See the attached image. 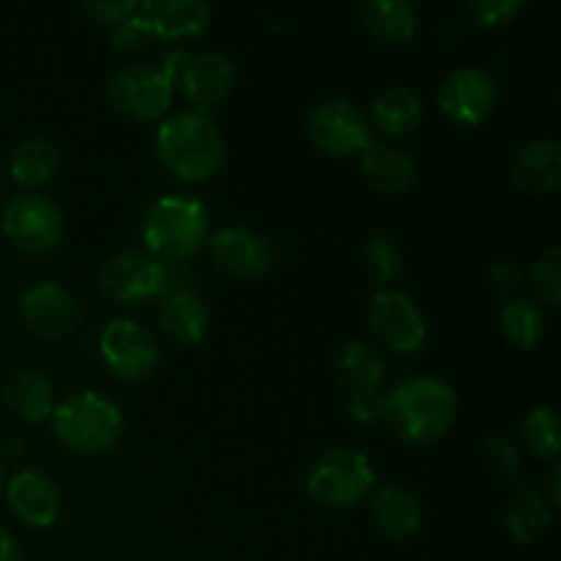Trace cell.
Wrapping results in <instances>:
<instances>
[{
  "mask_svg": "<svg viewBox=\"0 0 561 561\" xmlns=\"http://www.w3.org/2000/svg\"><path fill=\"white\" fill-rule=\"evenodd\" d=\"M373 121H376L378 131L387 137H409L425 121V102L420 93L409 85H389L373 99Z\"/></svg>",
  "mask_w": 561,
  "mask_h": 561,
  "instance_id": "23",
  "label": "cell"
},
{
  "mask_svg": "<svg viewBox=\"0 0 561 561\" xmlns=\"http://www.w3.org/2000/svg\"><path fill=\"white\" fill-rule=\"evenodd\" d=\"M99 351L113 373L121 381H146L159 365V345L151 337L146 327H140L131 318H113L107 327L102 329L99 337Z\"/></svg>",
  "mask_w": 561,
  "mask_h": 561,
  "instance_id": "10",
  "label": "cell"
},
{
  "mask_svg": "<svg viewBox=\"0 0 561 561\" xmlns=\"http://www.w3.org/2000/svg\"><path fill=\"white\" fill-rule=\"evenodd\" d=\"M3 488H5V477H3V469H0V493H3Z\"/></svg>",
  "mask_w": 561,
  "mask_h": 561,
  "instance_id": "41",
  "label": "cell"
},
{
  "mask_svg": "<svg viewBox=\"0 0 561 561\" xmlns=\"http://www.w3.org/2000/svg\"><path fill=\"white\" fill-rule=\"evenodd\" d=\"M345 409L354 416L359 425H378L383 422V409H387V394L373 392V394H359V398L345 400Z\"/></svg>",
  "mask_w": 561,
  "mask_h": 561,
  "instance_id": "37",
  "label": "cell"
},
{
  "mask_svg": "<svg viewBox=\"0 0 561 561\" xmlns=\"http://www.w3.org/2000/svg\"><path fill=\"white\" fill-rule=\"evenodd\" d=\"M356 16L373 38L383 44H403L416 33V9L403 0H370L356 3Z\"/></svg>",
  "mask_w": 561,
  "mask_h": 561,
  "instance_id": "26",
  "label": "cell"
},
{
  "mask_svg": "<svg viewBox=\"0 0 561 561\" xmlns=\"http://www.w3.org/2000/svg\"><path fill=\"white\" fill-rule=\"evenodd\" d=\"M190 58H192V53H186V49H173V53H168V58H164L162 69H159V71L168 77L170 85H173V88H179V82H181V77H184Z\"/></svg>",
  "mask_w": 561,
  "mask_h": 561,
  "instance_id": "38",
  "label": "cell"
},
{
  "mask_svg": "<svg viewBox=\"0 0 561 561\" xmlns=\"http://www.w3.org/2000/svg\"><path fill=\"white\" fill-rule=\"evenodd\" d=\"M403 247L398 244V239L387 233L373 236L365 244V266L370 272V277L376 279L378 285H392L394 279L403 272Z\"/></svg>",
  "mask_w": 561,
  "mask_h": 561,
  "instance_id": "30",
  "label": "cell"
},
{
  "mask_svg": "<svg viewBox=\"0 0 561 561\" xmlns=\"http://www.w3.org/2000/svg\"><path fill=\"white\" fill-rule=\"evenodd\" d=\"M99 285L115 305H148V301H162L170 290V268L148 252L126 250L104 263Z\"/></svg>",
  "mask_w": 561,
  "mask_h": 561,
  "instance_id": "6",
  "label": "cell"
},
{
  "mask_svg": "<svg viewBox=\"0 0 561 561\" xmlns=\"http://www.w3.org/2000/svg\"><path fill=\"white\" fill-rule=\"evenodd\" d=\"M373 524L389 540H409L422 526V504L405 488H383L373 499Z\"/></svg>",
  "mask_w": 561,
  "mask_h": 561,
  "instance_id": "25",
  "label": "cell"
},
{
  "mask_svg": "<svg viewBox=\"0 0 561 561\" xmlns=\"http://www.w3.org/2000/svg\"><path fill=\"white\" fill-rule=\"evenodd\" d=\"M173 91L168 77L151 66H126L115 71L107 82V99L118 113L129 118L151 124V121L164 118Z\"/></svg>",
  "mask_w": 561,
  "mask_h": 561,
  "instance_id": "11",
  "label": "cell"
},
{
  "mask_svg": "<svg viewBox=\"0 0 561 561\" xmlns=\"http://www.w3.org/2000/svg\"><path fill=\"white\" fill-rule=\"evenodd\" d=\"M387 365L383 356L365 340H351L343 345L337 356V381L345 392V400L359 398V394L381 392Z\"/></svg>",
  "mask_w": 561,
  "mask_h": 561,
  "instance_id": "22",
  "label": "cell"
},
{
  "mask_svg": "<svg viewBox=\"0 0 561 561\" xmlns=\"http://www.w3.org/2000/svg\"><path fill=\"white\" fill-rule=\"evenodd\" d=\"M458 420V394L453 383L436 376H416L387 394L383 425L405 444L438 442Z\"/></svg>",
  "mask_w": 561,
  "mask_h": 561,
  "instance_id": "1",
  "label": "cell"
},
{
  "mask_svg": "<svg viewBox=\"0 0 561 561\" xmlns=\"http://www.w3.org/2000/svg\"><path fill=\"white\" fill-rule=\"evenodd\" d=\"M0 561H22L20 542H16L5 529H0Z\"/></svg>",
  "mask_w": 561,
  "mask_h": 561,
  "instance_id": "39",
  "label": "cell"
},
{
  "mask_svg": "<svg viewBox=\"0 0 561 561\" xmlns=\"http://www.w3.org/2000/svg\"><path fill=\"white\" fill-rule=\"evenodd\" d=\"M376 488L370 458L356 449H329L307 471V493L332 510H351Z\"/></svg>",
  "mask_w": 561,
  "mask_h": 561,
  "instance_id": "5",
  "label": "cell"
},
{
  "mask_svg": "<svg viewBox=\"0 0 561 561\" xmlns=\"http://www.w3.org/2000/svg\"><path fill=\"white\" fill-rule=\"evenodd\" d=\"M529 9V0H477V3H469V14L482 27L507 25V22L520 20Z\"/></svg>",
  "mask_w": 561,
  "mask_h": 561,
  "instance_id": "32",
  "label": "cell"
},
{
  "mask_svg": "<svg viewBox=\"0 0 561 561\" xmlns=\"http://www.w3.org/2000/svg\"><path fill=\"white\" fill-rule=\"evenodd\" d=\"M137 14L153 33V38H192L211 25V9L203 0H146Z\"/></svg>",
  "mask_w": 561,
  "mask_h": 561,
  "instance_id": "18",
  "label": "cell"
},
{
  "mask_svg": "<svg viewBox=\"0 0 561 561\" xmlns=\"http://www.w3.org/2000/svg\"><path fill=\"white\" fill-rule=\"evenodd\" d=\"M53 431L64 447L77 455H104L124 436V414L99 392L69 394L53 411Z\"/></svg>",
  "mask_w": 561,
  "mask_h": 561,
  "instance_id": "4",
  "label": "cell"
},
{
  "mask_svg": "<svg viewBox=\"0 0 561 561\" xmlns=\"http://www.w3.org/2000/svg\"><path fill=\"white\" fill-rule=\"evenodd\" d=\"M140 3L137 0H91V3L82 5L88 16H93L96 22H104V25H118V22L129 20L131 14H137Z\"/></svg>",
  "mask_w": 561,
  "mask_h": 561,
  "instance_id": "35",
  "label": "cell"
},
{
  "mask_svg": "<svg viewBox=\"0 0 561 561\" xmlns=\"http://www.w3.org/2000/svg\"><path fill=\"white\" fill-rule=\"evenodd\" d=\"M559 482H561V469H559V466H553V471H551V499H548V502H551V507H557V504L561 502Z\"/></svg>",
  "mask_w": 561,
  "mask_h": 561,
  "instance_id": "40",
  "label": "cell"
},
{
  "mask_svg": "<svg viewBox=\"0 0 561 561\" xmlns=\"http://www.w3.org/2000/svg\"><path fill=\"white\" fill-rule=\"evenodd\" d=\"M513 184L524 195L546 197L561 186V146L551 137L526 142L513 159Z\"/></svg>",
  "mask_w": 561,
  "mask_h": 561,
  "instance_id": "17",
  "label": "cell"
},
{
  "mask_svg": "<svg viewBox=\"0 0 561 561\" xmlns=\"http://www.w3.org/2000/svg\"><path fill=\"white\" fill-rule=\"evenodd\" d=\"M526 283H529L531 294H535L542 305L548 307L559 305L561 301V247L559 244L548 247V250L537 257L529 277H526Z\"/></svg>",
  "mask_w": 561,
  "mask_h": 561,
  "instance_id": "31",
  "label": "cell"
},
{
  "mask_svg": "<svg viewBox=\"0 0 561 561\" xmlns=\"http://www.w3.org/2000/svg\"><path fill=\"white\" fill-rule=\"evenodd\" d=\"M110 42H113L115 53L121 55L140 53V49H146L148 44L153 42V33L148 31V25L142 22L140 14H131L129 20L113 25V31H110Z\"/></svg>",
  "mask_w": 561,
  "mask_h": 561,
  "instance_id": "34",
  "label": "cell"
},
{
  "mask_svg": "<svg viewBox=\"0 0 561 561\" xmlns=\"http://www.w3.org/2000/svg\"><path fill=\"white\" fill-rule=\"evenodd\" d=\"M208 307L192 290H168L159 307V327L173 343L197 345L208 332Z\"/></svg>",
  "mask_w": 561,
  "mask_h": 561,
  "instance_id": "21",
  "label": "cell"
},
{
  "mask_svg": "<svg viewBox=\"0 0 561 561\" xmlns=\"http://www.w3.org/2000/svg\"><path fill=\"white\" fill-rule=\"evenodd\" d=\"M480 453L488 469L496 471V474L513 477L520 469V449L507 436H488Z\"/></svg>",
  "mask_w": 561,
  "mask_h": 561,
  "instance_id": "33",
  "label": "cell"
},
{
  "mask_svg": "<svg viewBox=\"0 0 561 561\" xmlns=\"http://www.w3.org/2000/svg\"><path fill=\"white\" fill-rule=\"evenodd\" d=\"M146 252L162 263L190 261L208 241V211L186 195H162L148 206L142 219Z\"/></svg>",
  "mask_w": 561,
  "mask_h": 561,
  "instance_id": "3",
  "label": "cell"
},
{
  "mask_svg": "<svg viewBox=\"0 0 561 561\" xmlns=\"http://www.w3.org/2000/svg\"><path fill=\"white\" fill-rule=\"evenodd\" d=\"M214 266L230 279L252 283L272 268V247L250 228H219L206 241Z\"/></svg>",
  "mask_w": 561,
  "mask_h": 561,
  "instance_id": "14",
  "label": "cell"
},
{
  "mask_svg": "<svg viewBox=\"0 0 561 561\" xmlns=\"http://www.w3.org/2000/svg\"><path fill=\"white\" fill-rule=\"evenodd\" d=\"M233 85L236 69L230 64V58H225L222 53L192 55L184 77L179 82V88L184 91V96L190 99L197 113H206V110L222 104L233 93Z\"/></svg>",
  "mask_w": 561,
  "mask_h": 561,
  "instance_id": "16",
  "label": "cell"
},
{
  "mask_svg": "<svg viewBox=\"0 0 561 561\" xmlns=\"http://www.w3.org/2000/svg\"><path fill=\"white\" fill-rule=\"evenodd\" d=\"M307 137L327 157H354L373 146L370 124L354 102L329 99L307 115Z\"/></svg>",
  "mask_w": 561,
  "mask_h": 561,
  "instance_id": "8",
  "label": "cell"
},
{
  "mask_svg": "<svg viewBox=\"0 0 561 561\" xmlns=\"http://www.w3.org/2000/svg\"><path fill=\"white\" fill-rule=\"evenodd\" d=\"M546 334V316L540 307L529 299H513L502 310V337L510 348L531 351L540 345Z\"/></svg>",
  "mask_w": 561,
  "mask_h": 561,
  "instance_id": "28",
  "label": "cell"
},
{
  "mask_svg": "<svg viewBox=\"0 0 561 561\" xmlns=\"http://www.w3.org/2000/svg\"><path fill=\"white\" fill-rule=\"evenodd\" d=\"M438 110L458 126H480L496 110V82L488 71L463 66L447 75L438 85Z\"/></svg>",
  "mask_w": 561,
  "mask_h": 561,
  "instance_id": "12",
  "label": "cell"
},
{
  "mask_svg": "<svg viewBox=\"0 0 561 561\" xmlns=\"http://www.w3.org/2000/svg\"><path fill=\"white\" fill-rule=\"evenodd\" d=\"M20 316L33 334L44 340H64L77 332L82 321L80 301L64 285L44 279L22 294Z\"/></svg>",
  "mask_w": 561,
  "mask_h": 561,
  "instance_id": "13",
  "label": "cell"
},
{
  "mask_svg": "<svg viewBox=\"0 0 561 561\" xmlns=\"http://www.w3.org/2000/svg\"><path fill=\"white\" fill-rule=\"evenodd\" d=\"M157 157L179 181L203 184L222 170L225 140L206 113L184 110L159 124Z\"/></svg>",
  "mask_w": 561,
  "mask_h": 561,
  "instance_id": "2",
  "label": "cell"
},
{
  "mask_svg": "<svg viewBox=\"0 0 561 561\" xmlns=\"http://www.w3.org/2000/svg\"><path fill=\"white\" fill-rule=\"evenodd\" d=\"M367 329L381 348L416 354L427 340V323L416 301L403 290H378L367 305Z\"/></svg>",
  "mask_w": 561,
  "mask_h": 561,
  "instance_id": "7",
  "label": "cell"
},
{
  "mask_svg": "<svg viewBox=\"0 0 561 561\" xmlns=\"http://www.w3.org/2000/svg\"><path fill=\"white\" fill-rule=\"evenodd\" d=\"M3 403L25 422H44L53 416L55 389L49 378L38 370H16L3 383Z\"/></svg>",
  "mask_w": 561,
  "mask_h": 561,
  "instance_id": "24",
  "label": "cell"
},
{
  "mask_svg": "<svg viewBox=\"0 0 561 561\" xmlns=\"http://www.w3.org/2000/svg\"><path fill=\"white\" fill-rule=\"evenodd\" d=\"M524 442L535 458L557 460L561 449V431L557 411L548 405H537L524 420Z\"/></svg>",
  "mask_w": 561,
  "mask_h": 561,
  "instance_id": "29",
  "label": "cell"
},
{
  "mask_svg": "<svg viewBox=\"0 0 561 561\" xmlns=\"http://www.w3.org/2000/svg\"><path fill=\"white\" fill-rule=\"evenodd\" d=\"M526 274L520 272V266L515 261H496L491 268H488V285L491 290L504 296H513L524 288Z\"/></svg>",
  "mask_w": 561,
  "mask_h": 561,
  "instance_id": "36",
  "label": "cell"
},
{
  "mask_svg": "<svg viewBox=\"0 0 561 561\" xmlns=\"http://www.w3.org/2000/svg\"><path fill=\"white\" fill-rule=\"evenodd\" d=\"M553 507L540 485L518 482L507 496V531L518 546H531L548 531Z\"/></svg>",
  "mask_w": 561,
  "mask_h": 561,
  "instance_id": "20",
  "label": "cell"
},
{
  "mask_svg": "<svg viewBox=\"0 0 561 561\" xmlns=\"http://www.w3.org/2000/svg\"><path fill=\"white\" fill-rule=\"evenodd\" d=\"M60 168L58 146L44 137H27L14 148L9 162L11 179L20 186H44Z\"/></svg>",
  "mask_w": 561,
  "mask_h": 561,
  "instance_id": "27",
  "label": "cell"
},
{
  "mask_svg": "<svg viewBox=\"0 0 561 561\" xmlns=\"http://www.w3.org/2000/svg\"><path fill=\"white\" fill-rule=\"evenodd\" d=\"M9 510L31 529H49L60 515V493L47 474L25 469L5 482Z\"/></svg>",
  "mask_w": 561,
  "mask_h": 561,
  "instance_id": "15",
  "label": "cell"
},
{
  "mask_svg": "<svg viewBox=\"0 0 561 561\" xmlns=\"http://www.w3.org/2000/svg\"><path fill=\"white\" fill-rule=\"evenodd\" d=\"M362 175L376 192L387 197L409 195L420 179L414 157L398 146H370L362 153Z\"/></svg>",
  "mask_w": 561,
  "mask_h": 561,
  "instance_id": "19",
  "label": "cell"
},
{
  "mask_svg": "<svg viewBox=\"0 0 561 561\" xmlns=\"http://www.w3.org/2000/svg\"><path fill=\"white\" fill-rule=\"evenodd\" d=\"M0 228L16 250L27 255H44L64 239V214L47 197L16 195L3 208Z\"/></svg>",
  "mask_w": 561,
  "mask_h": 561,
  "instance_id": "9",
  "label": "cell"
}]
</instances>
